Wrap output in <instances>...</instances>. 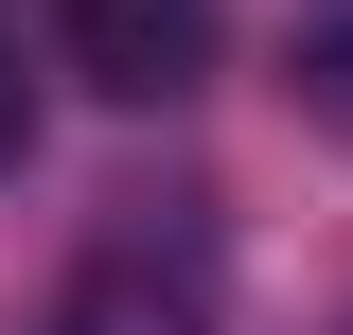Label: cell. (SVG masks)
Masks as SVG:
<instances>
[{"label":"cell","mask_w":353,"mask_h":335,"mask_svg":"<svg viewBox=\"0 0 353 335\" xmlns=\"http://www.w3.org/2000/svg\"><path fill=\"white\" fill-rule=\"evenodd\" d=\"M53 53L106 106H194L212 88V0H53Z\"/></svg>","instance_id":"1"},{"label":"cell","mask_w":353,"mask_h":335,"mask_svg":"<svg viewBox=\"0 0 353 335\" xmlns=\"http://www.w3.org/2000/svg\"><path fill=\"white\" fill-rule=\"evenodd\" d=\"M53 335H212V265H159L124 230L106 265H71V300H53Z\"/></svg>","instance_id":"2"},{"label":"cell","mask_w":353,"mask_h":335,"mask_svg":"<svg viewBox=\"0 0 353 335\" xmlns=\"http://www.w3.org/2000/svg\"><path fill=\"white\" fill-rule=\"evenodd\" d=\"M283 88H301L318 124H353V0H301L283 18Z\"/></svg>","instance_id":"3"},{"label":"cell","mask_w":353,"mask_h":335,"mask_svg":"<svg viewBox=\"0 0 353 335\" xmlns=\"http://www.w3.org/2000/svg\"><path fill=\"white\" fill-rule=\"evenodd\" d=\"M0 159H36V71H18V36H0Z\"/></svg>","instance_id":"4"}]
</instances>
